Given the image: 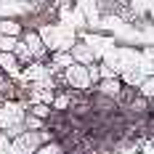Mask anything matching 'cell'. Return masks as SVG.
<instances>
[{
    "mask_svg": "<svg viewBox=\"0 0 154 154\" xmlns=\"http://www.w3.org/2000/svg\"><path fill=\"white\" fill-rule=\"evenodd\" d=\"M66 154H77V152H66Z\"/></svg>",
    "mask_w": 154,
    "mask_h": 154,
    "instance_id": "15",
    "label": "cell"
},
{
    "mask_svg": "<svg viewBox=\"0 0 154 154\" xmlns=\"http://www.w3.org/2000/svg\"><path fill=\"white\" fill-rule=\"evenodd\" d=\"M72 104H75V96L72 93H53V101H51V106H53V112H69L72 109Z\"/></svg>",
    "mask_w": 154,
    "mask_h": 154,
    "instance_id": "8",
    "label": "cell"
},
{
    "mask_svg": "<svg viewBox=\"0 0 154 154\" xmlns=\"http://www.w3.org/2000/svg\"><path fill=\"white\" fill-rule=\"evenodd\" d=\"M19 40H21V37H14V35H0V53H16Z\"/></svg>",
    "mask_w": 154,
    "mask_h": 154,
    "instance_id": "11",
    "label": "cell"
},
{
    "mask_svg": "<svg viewBox=\"0 0 154 154\" xmlns=\"http://www.w3.org/2000/svg\"><path fill=\"white\" fill-rule=\"evenodd\" d=\"M138 93H141V96H146L149 101H152V98H154V75L143 77V80H141V82H138Z\"/></svg>",
    "mask_w": 154,
    "mask_h": 154,
    "instance_id": "13",
    "label": "cell"
},
{
    "mask_svg": "<svg viewBox=\"0 0 154 154\" xmlns=\"http://www.w3.org/2000/svg\"><path fill=\"white\" fill-rule=\"evenodd\" d=\"M69 51H72V56H75L77 64H85V66L96 64V51H93L91 45H85V43H75Z\"/></svg>",
    "mask_w": 154,
    "mask_h": 154,
    "instance_id": "6",
    "label": "cell"
},
{
    "mask_svg": "<svg viewBox=\"0 0 154 154\" xmlns=\"http://www.w3.org/2000/svg\"><path fill=\"white\" fill-rule=\"evenodd\" d=\"M0 35H14V37H21L24 35V24L19 19H0Z\"/></svg>",
    "mask_w": 154,
    "mask_h": 154,
    "instance_id": "7",
    "label": "cell"
},
{
    "mask_svg": "<svg viewBox=\"0 0 154 154\" xmlns=\"http://www.w3.org/2000/svg\"><path fill=\"white\" fill-rule=\"evenodd\" d=\"M24 128H27V130H45V128H48V120H43V117H37V114L27 112V117H24Z\"/></svg>",
    "mask_w": 154,
    "mask_h": 154,
    "instance_id": "10",
    "label": "cell"
},
{
    "mask_svg": "<svg viewBox=\"0 0 154 154\" xmlns=\"http://www.w3.org/2000/svg\"><path fill=\"white\" fill-rule=\"evenodd\" d=\"M152 109H154V98H152Z\"/></svg>",
    "mask_w": 154,
    "mask_h": 154,
    "instance_id": "14",
    "label": "cell"
},
{
    "mask_svg": "<svg viewBox=\"0 0 154 154\" xmlns=\"http://www.w3.org/2000/svg\"><path fill=\"white\" fill-rule=\"evenodd\" d=\"M75 64V56H72V51H59L56 56H53V66H59V69H66V66H72Z\"/></svg>",
    "mask_w": 154,
    "mask_h": 154,
    "instance_id": "12",
    "label": "cell"
},
{
    "mask_svg": "<svg viewBox=\"0 0 154 154\" xmlns=\"http://www.w3.org/2000/svg\"><path fill=\"white\" fill-rule=\"evenodd\" d=\"M27 117V106L19 104V101H5L0 106V130L5 128H14V125H21Z\"/></svg>",
    "mask_w": 154,
    "mask_h": 154,
    "instance_id": "3",
    "label": "cell"
},
{
    "mask_svg": "<svg viewBox=\"0 0 154 154\" xmlns=\"http://www.w3.org/2000/svg\"><path fill=\"white\" fill-rule=\"evenodd\" d=\"M51 138H56L53 128H45V130H24L21 136H16L11 141V154H35Z\"/></svg>",
    "mask_w": 154,
    "mask_h": 154,
    "instance_id": "1",
    "label": "cell"
},
{
    "mask_svg": "<svg viewBox=\"0 0 154 154\" xmlns=\"http://www.w3.org/2000/svg\"><path fill=\"white\" fill-rule=\"evenodd\" d=\"M35 154H66V143H64L61 138H51V141H45Z\"/></svg>",
    "mask_w": 154,
    "mask_h": 154,
    "instance_id": "9",
    "label": "cell"
},
{
    "mask_svg": "<svg viewBox=\"0 0 154 154\" xmlns=\"http://www.w3.org/2000/svg\"><path fill=\"white\" fill-rule=\"evenodd\" d=\"M21 43L27 45V51L32 53V59H43V56H45L48 43H45V37H43L37 29H24V35H21Z\"/></svg>",
    "mask_w": 154,
    "mask_h": 154,
    "instance_id": "4",
    "label": "cell"
},
{
    "mask_svg": "<svg viewBox=\"0 0 154 154\" xmlns=\"http://www.w3.org/2000/svg\"><path fill=\"white\" fill-rule=\"evenodd\" d=\"M122 91H125V85H122V80H120L117 75L101 77V80L96 82V93H101V96H109V98H117V101H120Z\"/></svg>",
    "mask_w": 154,
    "mask_h": 154,
    "instance_id": "5",
    "label": "cell"
},
{
    "mask_svg": "<svg viewBox=\"0 0 154 154\" xmlns=\"http://www.w3.org/2000/svg\"><path fill=\"white\" fill-rule=\"evenodd\" d=\"M61 77H64V82L72 88V91H91L93 88V77H91V69L85 66V64H72V66H66L61 72Z\"/></svg>",
    "mask_w": 154,
    "mask_h": 154,
    "instance_id": "2",
    "label": "cell"
}]
</instances>
